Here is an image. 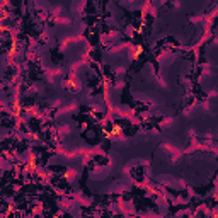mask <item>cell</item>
Masks as SVG:
<instances>
[{"label": "cell", "mask_w": 218, "mask_h": 218, "mask_svg": "<svg viewBox=\"0 0 218 218\" xmlns=\"http://www.w3.org/2000/svg\"><path fill=\"white\" fill-rule=\"evenodd\" d=\"M119 131H121V128H119V126H114V128H112V135H118Z\"/></svg>", "instance_id": "6da1fadb"}, {"label": "cell", "mask_w": 218, "mask_h": 218, "mask_svg": "<svg viewBox=\"0 0 218 218\" xmlns=\"http://www.w3.org/2000/svg\"><path fill=\"white\" fill-rule=\"evenodd\" d=\"M142 53H143V46H138L136 48V56H140Z\"/></svg>", "instance_id": "7a4b0ae2"}]
</instances>
